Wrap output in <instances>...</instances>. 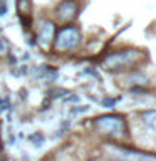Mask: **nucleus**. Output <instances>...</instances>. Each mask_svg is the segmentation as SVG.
Listing matches in <instances>:
<instances>
[{"label": "nucleus", "mask_w": 156, "mask_h": 161, "mask_svg": "<svg viewBox=\"0 0 156 161\" xmlns=\"http://www.w3.org/2000/svg\"><path fill=\"white\" fill-rule=\"evenodd\" d=\"M146 54L143 50L138 49H123L118 52L108 55L104 59V67L108 70H126V69H133L134 65H138L141 62H144Z\"/></svg>", "instance_id": "1"}, {"label": "nucleus", "mask_w": 156, "mask_h": 161, "mask_svg": "<svg viewBox=\"0 0 156 161\" xmlns=\"http://www.w3.org/2000/svg\"><path fill=\"white\" fill-rule=\"evenodd\" d=\"M96 129L99 133H103L104 136H109V138H123L128 133L124 118L116 114H108L98 118L96 119Z\"/></svg>", "instance_id": "2"}, {"label": "nucleus", "mask_w": 156, "mask_h": 161, "mask_svg": "<svg viewBox=\"0 0 156 161\" xmlns=\"http://www.w3.org/2000/svg\"><path fill=\"white\" fill-rule=\"evenodd\" d=\"M81 42V32L77 27H64L60 29L57 35H55V40H54V45L57 50H72L79 45Z\"/></svg>", "instance_id": "3"}, {"label": "nucleus", "mask_w": 156, "mask_h": 161, "mask_svg": "<svg viewBox=\"0 0 156 161\" xmlns=\"http://www.w3.org/2000/svg\"><path fill=\"white\" fill-rule=\"evenodd\" d=\"M79 12V5L74 2V0H62L57 7V17L62 20V22H69L72 20Z\"/></svg>", "instance_id": "4"}, {"label": "nucleus", "mask_w": 156, "mask_h": 161, "mask_svg": "<svg viewBox=\"0 0 156 161\" xmlns=\"http://www.w3.org/2000/svg\"><path fill=\"white\" fill-rule=\"evenodd\" d=\"M119 159L121 161H156L154 156L138 153V151H123L119 156Z\"/></svg>", "instance_id": "5"}, {"label": "nucleus", "mask_w": 156, "mask_h": 161, "mask_svg": "<svg viewBox=\"0 0 156 161\" xmlns=\"http://www.w3.org/2000/svg\"><path fill=\"white\" fill-rule=\"evenodd\" d=\"M54 37V25L50 24V22H45L42 27H40V32H39V40L42 44H47L50 42Z\"/></svg>", "instance_id": "6"}, {"label": "nucleus", "mask_w": 156, "mask_h": 161, "mask_svg": "<svg viewBox=\"0 0 156 161\" xmlns=\"http://www.w3.org/2000/svg\"><path fill=\"white\" fill-rule=\"evenodd\" d=\"M143 119H144V124H146V126H149L151 129L156 131V113H154V111L144 113V114H143Z\"/></svg>", "instance_id": "7"}, {"label": "nucleus", "mask_w": 156, "mask_h": 161, "mask_svg": "<svg viewBox=\"0 0 156 161\" xmlns=\"http://www.w3.org/2000/svg\"><path fill=\"white\" fill-rule=\"evenodd\" d=\"M7 14V3L3 2V0H0V15Z\"/></svg>", "instance_id": "8"}, {"label": "nucleus", "mask_w": 156, "mask_h": 161, "mask_svg": "<svg viewBox=\"0 0 156 161\" xmlns=\"http://www.w3.org/2000/svg\"><path fill=\"white\" fill-rule=\"evenodd\" d=\"M94 161H104V159H94Z\"/></svg>", "instance_id": "9"}]
</instances>
